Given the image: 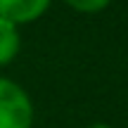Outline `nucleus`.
<instances>
[{
    "mask_svg": "<svg viewBox=\"0 0 128 128\" xmlns=\"http://www.w3.org/2000/svg\"><path fill=\"white\" fill-rule=\"evenodd\" d=\"M33 102L19 83L0 76V128H31Z\"/></svg>",
    "mask_w": 128,
    "mask_h": 128,
    "instance_id": "obj_1",
    "label": "nucleus"
},
{
    "mask_svg": "<svg viewBox=\"0 0 128 128\" xmlns=\"http://www.w3.org/2000/svg\"><path fill=\"white\" fill-rule=\"evenodd\" d=\"M52 0H0V19L12 24H31L48 12Z\"/></svg>",
    "mask_w": 128,
    "mask_h": 128,
    "instance_id": "obj_2",
    "label": "nucleus"
},
{
    "mask_svg": "<svg viewBox=\"0 0 128 128\" xmlns=\"http://www.w3.org/2000/svg\"><path fill=\"white\" fill-rule=\"evenodd\" d=\"M22 48V36H19L17 24L0 19V66H7Z\"/></svg>",
    "mask_w": 128,
    "mask_h": 128,
    "instance_id": "obj_3",
    "label": "nucleus"
},
{
    "mask_svg": "<svg viewBox=\"0 0 128 128\" xmlns=\"http://www.w3.org/2000/svg\"><path fill=\"white\" fill-rule=\"evenodd\" d=\"M71 10L76 12H83V14H95V12H102L104 7H109L112 0H64Z\"/></svg>",
    "mask_w": 128,
    "mask_h": 128,
    "instance_id": "obj_4",
    "label": "nucleus"
},
{
    "mask_svg": "<svg viewBox=\"0 0 128 128\" xmlns=\"http://www.w3.org/2000/svg\"><path fill=\"white\" fill-rule=\"evenodd\" d=\"M88 128H112L109 124H92V126H88Z\"/></svg>",
    "mask_w": 128,
    "mask_h": 128,
    "instance_id": "obj_5",
    "label": "nucleus"
}]
</instances>
